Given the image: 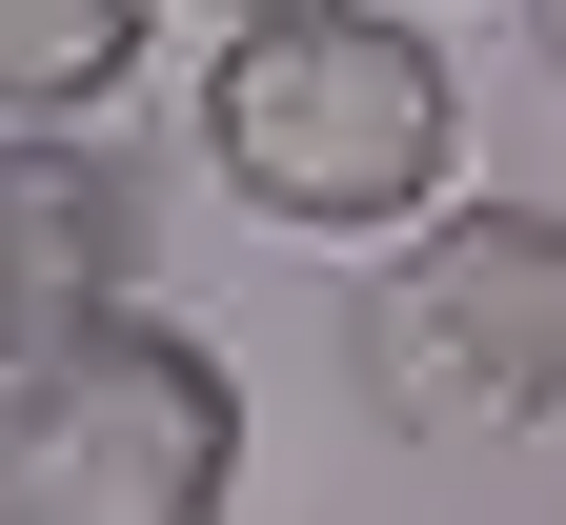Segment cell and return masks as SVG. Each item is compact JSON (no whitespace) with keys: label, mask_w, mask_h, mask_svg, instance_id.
Returning a JSON list of instances; mask_svg holds the SVG:
<instances>
[{"label":"cell","mask_w":566,"mask_h":525,"mask_svg":"<svg viewBox=\"0 0 566 525\" xmlns=\"http://www.w3.org/2000/svg\"><path fill=\"white\" fill-rule=\"evenodd\" d=\"M202 162L283 243H424L465 162V82L405 0H324V21H243L202 61Z\"/></svg>","instance_id":"cell-1"},{"label":"cell","mask_w":566,"mask_h":525,"mask_svg":"<svg viewBox=\"0 0 566 525\" xmlns=\"http://www.w3.org/2000/svg\"><path fill=\"white\" fill-rule=\"evenodd\" d=\"M344 385L405 465H506L566 405V202H446L424 243H385L344 304Z\"/></svg>","instance_id":"cell-2"},{"label":"cell","mask_w":566,"mask_h":525,"mask_svg":"<svg viewBox=\"0 0 566 525\" xmlns=\"http://www.w3.org/2000/svg\"><path fill=\"white\" fill-rule=\"evenodd\" d=\"M223 505H243V385L202 324L122 304L0 364V525H223Z\"/></svg>","instance_id":"cell-3"},{"label":"cell","mask_w":566,"mask_h":525,"mask_svg":"<svg viewBox=\"0 0 566 525\" xmlns=\"http://www.w3.org/2000/svg\"><path fill=\"white\" fill-rule=\"evenodd\" d=\"M142 304V182L102 162V141H41V122H0V364H41V344H82Z\"/></svg>","instance_id":"cell-4"},{"label":"cell","mask_w":566,"mask_h":525,"mask_svg":"<svg viewBox=\"0 0 566 525\" xmlns=\"http://www.w3.org/2000/svg\"><path fill=\"white\" fill-rule=\"evenodd\" d=\"M142 41H163V0H0V122H102L142 82Z\"/></svg>","instance_id":"cell-5"},{"label":"cell","mask_w":566,"mask_h":525,"mask_svg":"<svg viewBox=\"0 0 566 525\" xmlns=\"http://www.w3.org/2000/svg\"><path fill=\"white\" fill-rule=\"evenodd\" d=\"M526 61H546V82H566V0H526Z\"/></svg>","instance_id":"cell-6"},{"label":"cell","mask_w":566,"mask_h":525,"mask_svg":"<svg viewBox=\"0 0 566 525\" xmlns=\"http://www.w3.org/2000/svg\"><path fill=\"white\" fill-rule=\"evenodd\" d=\"M243 21H324V0H223V41H243Z\"/></svg>","instance_id":"cell-7"}]
</instances>
